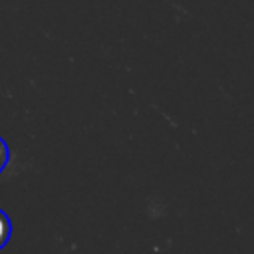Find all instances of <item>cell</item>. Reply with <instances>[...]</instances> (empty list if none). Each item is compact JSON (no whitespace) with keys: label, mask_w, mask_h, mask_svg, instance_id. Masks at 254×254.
<instances>
[{"label":"cell","mask_w":254,"mask_h":254,"mask_svg":"<svg viewBox=\"0 0 254 254\" xmlns=\"http://www.w3.org/2000/svg\"><path fill=\"white\" fill-rule=\"evenodd\" d=\"M8 161H10V149H8V143L0 137V175H2V171L6 169Z\"/></svg>","instance_id":"cell-2"},{"label":"cell","mask_w":254,"mask_h":254,"mask_svg":"<svg viewBox=\"0 0 254 254\" xmlns=\"http://www.w3.org/2000/svg\"><path fill=\"white\" fill-rule=\"evenodd\" d=\"M10 238H12V220H10V216L0 208V250L8 244Z\"/></svg>","instance_id":"cell-1"}]
</instances>
